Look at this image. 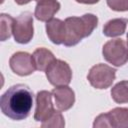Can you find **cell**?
Returning <instances> with one entry per match:
<instances>
[{
    "mask_svg": "<svg viewBox=\"0 0 128 128\" xmlns=\"http://www.w3.org/2000/svg\"><path fill=\"white\" fill-rule=\"evenodd\" d=\"M33 106V92L24 84L11 86L1 96L0 108L2 113L12 120H24Z\"/></svg>",
    "mask_w": 128,
    "mask_h": 128,
    "instance_id": "cell-1",
    "label": "cell"
},
{
    "mask_svg": "<svg viewBox=\"0 0 128 128\" xmlns=\"http://www.w3.org/2000/svg\"><path fill=\"white\" fill-rule=\"evenodd\" d=\"M66 36L63 44L67 47L75 46L83 38L92 34L93 30L97 27L98 18L96 15L87 13L81 17L71 16L65 19Z\"/></svg>",
    "mask_w": 128,
    "mask_h": 128,
    "instance_id": "cell-2",
    "label": "cell"
},
{
    "mask_svg": "<svg viewBox=\"0 0 128 128\" xmlns=\"http://www.w3.org/2000/svg\"><path fill=\"white\" fill-rule=\"evenodd\" d=\"M94 128H128V108L117 107L95 118Z\"/></svg>",
    "mask_w": 128,
    "mask_h": 128,
    "instance_id": "cell-3",
    "label": "cell"
},
{
    "mask_svg": "<svg viewBox=\"0 0 128 128\" xmlns=\"http://www.w3.org/2000/svg\"><path fill=\"white\" fill-rule=\"evenodd\" d=\"M102 54L107 62L116 67L123 66L128 61V47L122 39H112L106 42Z\"/></svg>",
    "mask_w": 128,
    "mask_h": 128,
    "instance_id": "cell-4",
    "label": "cell"
},
{
    "mask_svg": "<svg viewBox=\"0 0 128 128\" xmlns=\"http://www.w3.org/2000/svg\"><path fill=\"white\" fill-rule=\"evenodd\" d=\"M116 69L100 63L94 65L87 75V79L91 86L96 89H106L110 87L115 80Z\"/></svg>",
    "mask_w": 128,
    "mask_h": 128,
    "instance_id": "cell-5",
    "label": "cell"
},
{
    "mask_svg": "<svg viewBox=\"0 0 128 128\" xmlns=\"http://www.w3.org/2000/svg\"><path fill=\"white\" fill-rule=\"evenodd\" d=\"M50 84L55 87L66 86L72 80V70L69 64L63 60L55 59L45 71Z\"/></svg>",
    "mask_w": 128,
    "mask_h": 128,
    "instance_id": "cell-6",
    "label": "cell"
},
{
    "mask_svg": "<svg viewBox=\"0 0 128 128\" xmlns=\"http://www.w3.org/2000/svg\"><path fill=\"white\" fill-rule=\"evenodd\" d=\"M34 34L33 17L30 12H24L20 14L14 21L13 36L17 43L27 44L29 43Z\"/></svg>",
    "mask_w": 128,
    "mask_h": 128,
    "instance_id": "cell-7",
    "label": "cell"
},
{
    "mask_svg": "<svg viewBox=\"0 0 128 128\" xmlns=\"http://www.w3.org/2000/svg\"><path fill=\"white\" fill-rule=\"evenodd\" d=\"M9 65L11 70L19 76H28L36 70L32 55L22 51L16 52L10 57Z\"/></svg>",
    "mask_w": 128,
    "mask_h": 128,
    "instance_id": "cell-8",
    "label": "cell"
},
{
    "mask_svg": "<svg viewBox=\"0 0 128 128\" xmlns=\"http://www.w3.org/2000/svg\"><path fill=\"white\" fill-rule=\"evenodd\" d=\"M52 92L42 90L36 95V109L34 119L38 122L46 121L55 111L52 104Z\"/></svg>",
    "mask_w": 128,
    "mask_h": 128,
    "instance_id": "cell-9",
    "label": "cell"
},
{
    "mask_svg": "<svg viewBox=\"0 0 128 128\" xmlns=\"http://www.w3.org/2000/svg\"><path fill=\"white\" fill-rule=\"evenodd\" d=\"M52 95L55 99V105L59 111L69 110L75 102L74 91L66 86H58L52 90Z\"/></svg>",
    "mask_w": 128,
    "mask_h": 128,
    "instance_id": "cell-10",
    "label": "cell"
},
{
    "mask_svg": "<svg viewBox=\"0 0 128 128\" xmlns=\"http://www.w3.org/2000/svg\"><path fill=\"white\" fill-rule=\"evenodd\" d=\"M60 3L56 0H43L37 2L35 7L34 16L37 20L47 22L53 18V16L59 11Z\"/></svg>",
    "mask_w": 128,
    "mask_h": 128,
    "instance_id": "cell-11",
    "label": "cell"
},
{
    "mask_svg": "<svg viewBox=\"0 0 128 128\" xmlns=\"http://www.w3.org/2000/svg\"><path fill=\"white\" fill-rule=\"evenodd\" d=\"M46 33L52 43L56 45L63 44L66 36L65 22L58 18H52L46 23Z\"/></svg>",
    "mask_w": 128,
    "mask_h": 128,
    "instance_id": "cell-12",
    "label": "cell"
},
{
    "mask_svg": "<svg viewBox=\"0 0 128 128\" xmlns=\"http://www.w3.org/2000/svg\"><path fill=\"white\" fill-rule=\"evenodd\" d=\"M128 19L126 18H115L106 22L103 26V34L107 37L121 36L126 31Z\"/></svg>",
    "mask_w": 128,
    "mask_h": 128,
    "instance_id": "cell-13",
    "label": "cell"
},
{
    "mask_svg": "<svg viewBox=\"0 0 128 128\" xmlns=\"http://www.w3.org/2000/svg\"><path fill=\"white\" fill-rule=\"evenodd\" d=\"M36 70L38 71H46L48 66L56 59L53 53L46 48H37L32 54Z\"/></svg>",
    "mask_w": 128,
    "mask_h": 128,
    "instance_id": "cell-14",
    "label": "cell"
},
{
    "mask_svg": "<svg viewBox=\"0 0 128 128\" xmlns=\"http://www.w3.org/2000/svg\"><path fill=\"white\" fill-rule=\"evenodd\" d=\"M112 99L119 104L128 103V81H120L111 89Z\"/></svg>",
    "mask_w": 128,
    "mask_h": 128,
    "instance_id": "cell-15",
    "label": "cell"
},
{
    "mask_svg": "<svg viewBox=\"0 0 128 128\" xmlns=\"http://www.w3.org/2000/svg\"><path fill=\"white\" fill-rule=\"evenodd\" d=\"M15 19L12 18L10 15L1 14V24H0V34H1V41H5L9 39L13 34V26H14Z\"/></svg>",
    "mask_w": 128,
    "mask_h": 128,
    "instance_id": "cell-16",
    "label": "cell"
},
{
    "mask_svg": "<svg viewBox=\"0 0 128 128\" xmlns=\"http://www.w3.org/2000/svg\"><path fill=\"white\" fill-rule=\"evenodd\" d=\"M65 126V121L62 114L58 111H54L53 114L44 122H42V127H59L62 128Z\"/></svg>",
    "mask_w": 128,
    "mask_h": 128,
    "instance_id": "cell-17",
    "label": "cell"
},
{
    "mask_svg": "<svg viewBox=\"0 0 128 128\" xmlns=\"http://www.w3.org/2000/svg\"><path fill=\"white\" fill-rule=\"evenodd\" d=\"M107 5L114 11H128V0H106Z\"/></svg>",
    "mask_w": 128,
    "mask_h": 128,
    "instance_id": "cell-18",
    "label": "cell"
},
{
    "mask_svg": "<svg viewBox=\"0 0 128 128\" xmlns=\"http://www.w3.org/2000/svg\"><path fill=\"white\" fill-rule=\"evenodd\" d=\"M78 3H82V4H95L97 2H99V0H75Z\"/></svg>",
    "mask_w": 128,
    "mask_h": 128,
    "instance_id": "cell-19",
    "label": "cell"
},
{
    "mask_svg": "<svg viewBox=\"0 0 128 128\" xmlns=\"http://www.w3.org/2000/svg\"><path fill=\"white\" fill-rule=\"evenodd\" d=\"M18 5H25V4H28L30 1L32 0H14Z\"/></svg>",
    "mask_w": 128,
    "mask_h": 128,
    "instance_id": "cell-20",
    "label": "cell"
},
{
    "mask_svg": "<svg viewBox=\"0 0 128 128\" xmlns=\"http://www.w3.org/2000/svg\"><path fill=\"white\" fill-rule=\"evenodd\" d=\"M127 47H128V33H127Z\"/></svg>",
    "mask_w": 128,
    "mask_h": 128,
    "instance_id": "cell-21",
    "label": "cell"
},
{
    "mask_svg": "<svg viewBox=\"0 0 128 128\" xmlns=\"http://www.w3.org/2000/svg\"><path fill=\"white\" fill-rule=\"evenodd\" d=\"M36 2H39V1H43V0H35Z\"/></svg>",
    "mask_w": 128,
    "mask_h": 128,
    "instance_id": "cell-22",
    "label": "cell"
}]
</instances>
